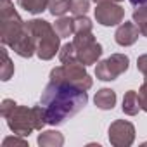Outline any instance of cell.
<instances>
[{"label":"cell","mask_w":147,"mask_h":147,"mask_svg":"<svg viewBox=\"0 0 147 147\" xmlns=\"http://www.w3.org/2000/svg\"><path fill=\"white\" fill-rule=\"evenodd\" d=\"M133 23L140 30V35L147 38V7H137L133 11Z\"/></svg>","instance_id":"obj_18"},{"label":"cell","mask_w":147,"mask_h":147,"mask_svg":"<svg viewBox=\"0 0 147 147\" xmlns=\"http://www.w3.org/2000/svg\"><path fill=\"white\" fill-rule=\"evenodd\" d=\"M49 11L52 16H64L66 12H71V0H50Z\"/></svg>","instance_id":"obj_19"},{"label":"cell","mask_w":147,"mask_h":147,"mask_svg":"<svg viewBox=\"0 0 147 147\" xmlns=\"http://www.w3.org/2000/svg\"><path fill=\"white\" fill-rule=\"evenodd\" d=\"M128 2L137 9V7H147V0H128Z\"/></svg>","instance_id":"obj_26"},{"label":"cell","mask_w":147,"mask_h":147,"mask_svg":"<svg viewBox=\"0 0 147 147\" xmlns=\"http://www.w3.org/2000/svg\"><path fill=\"white\" fill-rule=\"evenodd\" d=\"M62 144H64V137L57 130H47V131H42L38 135L40 147H61Z\"/></svg>","instance_id":"obj_12"},{"label":"cell","mask_w":147,"mask_h":147,"mask_svg":"<svg viewBox=\"0 0 147 147\" xmlns=\"http://www.w3.org/2000/svg\"><path fill=\"white\" fill-rule=\"evenodd\" d=\"M138 102H140V109H144L147 113V76H145L142 87L138 88Z\"/></svg>","instance_id":"obj_23"},{"label":"cell","mask_w":147,"mask_h":147,"mask_svg":"<svg viewBox=\"0 0 147 147\" xmlns=\"http://www.w3.org/2000/svg\"><path fill=\"white\" fill-rule=\"evenodd\" d=\"M0 40L4 45L12 47L26 33V23L19 18L11 0L0 2Z\"/></svg>","instance_id":"obj_3"},{"label":"cell","mask_w":147,"mask_h":147,"mask_svg":"<svg viewBox=\"0 0 147 147\" xmlns=\"http://www.w3.org/2000/svg\"><path fill=\"white\" fill-rule=\"evenodd\" d=\"M54 28H55V31L59 33L61 38H67V36H71L73 33H75V19L66 18V16H61L55 21Z\"/></svg>","instance_id":"obj_15"},{"label":"cell","mask_w":147,"mask_h":147,"mask_svg":"<svg viewBox=\"0 0 147 147\" xmlns=\"http://www.w3.org/2000/svg\"><path fill=\"white\" fill-rule=\"evenodd\" d=\"M94 4H102V2H121V0H92Z\"/></svg>","instance_id":"obj_27"},{"label":"cell","mask_w":147,"mask_h":147,"mask_svg":"<svg viewBox=\"0 0 147 147\" xmlns=\"http://www.w3.org/2000/svg\"><path fill=\"white\" fill-rule=\"evenodd\" d=\"M95 19L102 26H116L125 19V9L118 2H102L95 7Z\"/></svg>","instance_id":"obj_9"},{"label":"cell","mask_w":147,"mask_h":147,"mask_svg":"<svg viewBox=\"0 0 147 147\" xmlns=\"http://www.w3.org/2000/svg\"><path fill=\"white\" fill-rule=\"evenodd\" d=\"M50 82H62V83H69L73 87H78L82 90H90L94 82L90 78V75L85 69V64L82 62H67L62 64L59 67H54L50 71Z\"/></svg>","instance_id":"obj_4"},{"label":"cell","mask_w":147,"mask_h":147,"mask_svg":"<svg viewBox=\"0 0 147 147\" xmlns=\"http://www.w3.org/2000/svg\"><path fill=\"white\" fill-rule=\"evenodd\" d=\"M92 0H71V14L73 16H85L90 9Z\"/></svg>","instance_id":"obj_20"},{"label":"cell","mask_w":147,"mask_h":147,"mask_svg":"<svg viewBox=\"0 0 147 147\" xmlns=\"http://www.w3.org/2000/svg\"><path fill=\"white\" fill-rule=\"evenodd\" d=\"M138 35H140V30L137 28V24L133 21H125L118 26L114 33V40L121 47H130L138 40Z\"/></svg>","instance_id":"obj_10"},{"label":"cell","mask_w":147,"mask_h":147,"mask_svg":"<svg viewBox=\"0 0 147 147\" xmlns=\"http://www.w3.org/2000/svg\"><path fill=\"white\" fill-rule=\"evenodd\" d=\"M123 113L128 116H135L140 109V102H138V94L135 90H128L123 97Z\"/></svg>","instance_id":"obj_13"},{"label":"cell","mask_w":147,"mask_h":147,"mask_svg":"<svg viewBox=\"0 0 147 147\" xmlns=\"http://www.w3.org/2000/svg\"><path fill=\"white\" fill-rule=\"evenodd\" d=\"M11 131L19 137H28L31 131L38 130L36 126V114L35 107H26V106H16V109L5 118Z\"/></svg>","instance_id":"obj_5"},{"label":"cell","mask_w":147,"mask_h":147,"mask_svg":"<svg viewBox=\"0 0 147 147\" xmlns=\"http://www.w3.org/2000/svg\"><path fill=\"white\" fill-rule=\"evenodd\" d=\"M50 0H18V5L30 14H40L49 9Z\"/></svg>","instance_id":"obj_14"},{"label":"cell","mask_w":147,"mask_h":147,"mask_svg":"<svg viewBox=\"0 0 147 147\" xmlns=\"http://www.w3.org/2000/svg\"><path fill=\"white\" fill-rule=\"evenodd\" d=\"M16 102L12 99H4L2 100V106H0V114H2V118H7L14 109H16Z\"/></svg>","instance_id":"obj_22"},{"label":"cell","mask_w":147,"mask_h":147,"mask_svg":"<svg viewBox=\"0 0 147 147\" xmlns=\"http://www.w3.org/2000/svg\"><path fill=\"white\" fill-rule=\"evenodd\" d=\"M94 102L99 109L102 111H109L116 106V92L111 90V88H100L95 97H94Z\"/></svg>","instance_id":"obj_11"},{"label":"cell","mask_w":147,"mask_h":147,"mask_svg":"<svg viewBox=\"0 0 147 147\" xmlns=\"http://www.w3.org/2000/svg\"><path fill=\"white\" fill-rule=\"evenodd\" d=\"M28 31L35 38L36 43V55L42 61H50L61 49V36L55 28L45 19H31L26 23Z\"/></svg>","instance_id":"obj_2"},{"label":"cell","mask_w":147,"mask_h":147,"mask_svg":"<svg viewBox=\"0 0 147 147\" xmlns=\"http://www.w3.org/2000/svg\"><path fill=\"white\" fill-rule=\"evenodd\" d=\"M75 33H92V21L87 16L75 18Z\"/></svg>","instance_id":"obj_21"},{"label":"cell","mask_w":147,"mask_h":147,"mask_svg":"<svg viewBox=\"0 0 147 147\" xmlns=\"http://www.w3.org/2000/svg\"><path fill=\"white\" fill-rule=\"evenodd\" d=\"M2 145H4V147H9V145H21V147H26L28 144H26V140L18 138V137H7Z\"/></svg>","instance_id":"obj_24"},{"label":"cell","mask_w":147,"mask_h":147,"mask_svg":"<svg viewBox=\"0 0 147 147\" xmlns=\"http://www.w3.org/2000/svg\"><path fill=\"white\" fill-rule=\"evenodd\" d=\"M130 59L125 54H113L107 59L100 61L95 67V76L102 82H113L118 76H121L123 73L128 71Z\"/></svg>","instance_id":"obj_7"},{"label":"cell","mask_w":147,"mask_h":147,"mask_svg":"<svg viewBox=\"0 0 147 147\" xmlns=\"http://www.w3.org/2000/svg\"><path fill=\"white\" fill-rule=\"evenodd\" d=\"M135 140V126L130 121L116 119L109 126V142L114 147H130Z\"/></svg>","instance_id":"obj_8"},{"label":"cell","mask_w":147,"mask_h":147,"mask_svg":"<svg viewBox=\"0 0 147 147\" xmlns=\"http://www.w3.org/2000/svg\"><path fill=\"white\" fill-rule=\"evenodd\" d=\"M73 43L76 47L78 62H82L85 66L95 64L102 55V45L95 42L92 33H75Z\"/></svg>","instance_id":"obj_6"},{"label":"cell","mask_w":147,"mask_h":147,"mask_svg":"<svg viewBox=\"0 0 147 147\" xmlns=\"http://www.w3.org/2000/svg\"><path fill=\"white\" fill-rule=\"evenodd\" d=\"M0 52H2V64H0V80L2 82H9L14 75V64L7 54V49L2 47L0 49Z\"/></svg>","instance_id":"obj_16"},{"label":"cell","mask_w":147,"mask_h":147,"mask_svg":"<svg viewBox=\"0 0 147 147\" xmlns=\"http://www.w3.org/2000/svg\"><path fill=\"white\" fill-rule=\"evenodd\" d=\"M59 61L62 64H67V62H76L78 61V54H76V47L73 42L69 43H64L59 50Z\"/></svg>","instance_id":"obj_17"},{"label":"cell","mask_w":147,"mask_h":147,"mask_svg":"<svg viewBox=\"0 0 147 147\" xmlns=\"http://www.w3.org/2000/svg\"><path fill=\"white\" fill-rule=\"evenodd\" d=\"M87 90L62 82H50L40 99V104L45 109L47 123L50 126H59L66 123V119L78 114L87 106Z\"/></svg>","instance_id":"obj_1"},{"label":"cell","mask_w":147,"mask_h":147,"mask_svg":"<svg viewBox=\"0 0 147 147\" xmlns=\"http://www.w3.org/2000/svg\"><path fill=\"white\" fill-rule=\"evenodd\" d=\"M137 67H138V71L142 73V75L147 76V54H144V55H140L137 59Z\"/></svg>","instance_id":"obj_25"}]
</instances>
